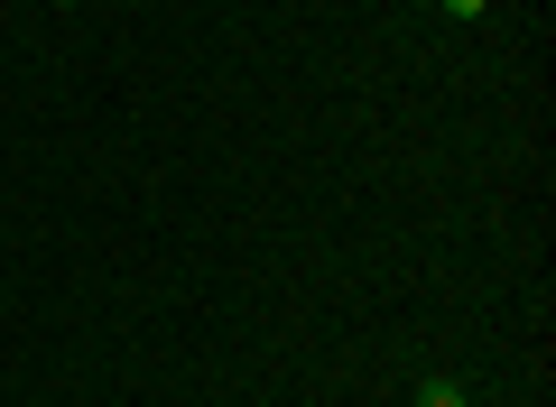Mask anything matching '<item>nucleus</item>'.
Returning <instances> with one entry per match:
<instances>
[{"mask_svg":"<svg viewBox=\"0 0 556 407\" xmlns=\"http://www.w3.org/2000/svg\"><path fill=\"white\" fill-rule=\"evenodd\" d=\"M417 407H464V389L455 380H427V389H417Z\"/></svg>","mask_w":556,"mask_h":407,"instance_id":"f257e3e1","label":"nucleus"},{"mask_svg":"<svg viewBox=\"0 0 556 407\" xmlns=\"http://www.w3.org/2000/svg\"><path fill=\"white\" fill-rule=\"evenodd\" d=\"M445 10H455V20H473V10H482V0H445Z\"/></svg>","mask_w":556,"mask_h":407,"instance_id":"f03ea898","label":"nucleus"},{"mask_svg":"<svg viewBox=\"0 0 556 407\" xmlns=\"http://www.w3.org/2000/svg\"><path fill=\"white\" fill-rule=\"evenodd\" d=\"M65 10H75V0H65Z\"/></svg>","mask_w":556,"mask_h":407,"instance_id":"7ed1b4c3","label":"nucleus"}]
</instances>
